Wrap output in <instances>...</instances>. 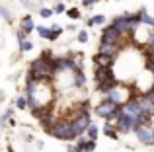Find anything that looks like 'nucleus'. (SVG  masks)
<instances>
[{"instance_id":"obj_15","label":"nucleus","mask_w":154,"mask_h":152,"mask_svg":"<svg viewBox=\"0 0 154 152\" xmlns=\"http://www.w3.org/2000/svg\"><path fill=\"white\" fill-rule=\"evenodd\" d=\"M139 18H140V23L154 27V18H152V16L146 12V8H140V10H139Z\"/></svg>"},{"instance_id":"obj_4","label":"nucleus","mask_w":154,"mask_h":152,"mask_svg":"<svg viewBox=\"0 0 154 152\" xmlns=\"http://www.w3.org/2000/svg\"><path fill=\"white\" fill-rule=\"evenodd\" d=\"M123 41V33L117 31L113 26H105L102 31V37H100V43H111V45H121Z\"/></svg>"},{"instance_id":"obj_20","label":"nucleus","mask_w":154,"mask_h":152,"mask_svg":"<svg viewBox=\"0 0 154 152\" xmlns=\"http://www.w3.org/2000/svg\"><path fill=\"white\" fill-rule=\"evenodd\" d=\"M98 133H100V129L94 125V123H92V125L86 129V137H88V138H92V141H96V138H98Z\"/></svg>"},{"instance_id":"obj_8","label":"nucleus","mask_w":154,"mask_h":152,"mask_svg":"<svg viewBox=\"0 0 154 152\" xmlns=\"http://www.w3.org/2000/svg\"><path fill=\"white\" fill-rule=\"evenodd\" d=\"M111 26L115 27L117 31H121L123 35L131 33V26H129V12H127V14H121V16H117V18H113Z\"/></svg>"},{"instance_id":"obj_17","label":"nucleus","mask_w":154,"mask_h":152,"mask_svg":"<svg viewBox=\"0 0 154 152\" xmlns=\"http://www.w3.org/2000/svg\"><path fill=\"white\" fill-rule=\"evenodd\" d=\"M103 133H105V137H109V138H113V141H117L119 138V135H117V129L115 127H111V123H105V127H103Z\"/></svg>"},{"instance_id":"obj_29","label":"nucleus","mask_w":154,"mask_h":152,"mask_svg":"<svg viewBox=\"0 0 154 152\" xmlns=\"http://www.w3.org/2000/svg\"><path fill=\"white\" fill-rule=\"evenodd\" d=\"M144 96H146V98H148V99H152V102H154V84H152V86H150V88H148V90H146V92H144Z\"/></svg>"},{"instance_id":"obj_27","label":"nucleus","mask_w":154,"mask_h":152,"mask_svg":"<svg viewBox=\"0 0 154 152\" xmlns=\"http://www.w3.org/2000/svg\"><path fill=\"white\" fill-rule=\"evenodd\" d=\"M78 41H80V43H86V41H88V31H86V29H80V31H78Z\"/></svg>"},{"instance_id":"obj_3","label":"nucleus","mask_w":154,"mask_h":152,"mask_svg":"<svg viewBox=\"0 0 154 152\" xmlns=\"http://www.w3.org/2000/svg\"><path fill=\"white\" fill-rule=\"evenodd\" d=\"M68 119L72 121V129H74L76 138H78L80 135H84V133H86V129L92 125L90 115H86V113H78V111H74V115H70Z\"/></svg>"},{"instance_id":"obj_18","label":"nucleus","mask_w":154,"mask_h":152,"mask_svg":"<svg viewBox=\"0 0 154 152\" xmlns=\"http://www.w3.org/2000/svg\"><path fill=\"white\" fill-rule=\"evenodd\" d=\"M103 23H105V16L102 14H96L88 20V26H103Z\"/></svg>"},{"instance_id":"obj_21","label":"nucleus","mask_w":154,"mask_h":152,"mask_svg":"<svg viewBox=\"0 0 154 152\" xmlns=\"http://www.w3.org/2000/svg\"><path fill=\"white\" fill-rule=\"evenodd\" d=\"M18 43H20V51H22V53H27V51L33 49V43H31L29 39H22V41H18Z\"/></svg>"},{"instance_id":"obj_7","label":"nucleus","mask_w":154,"mask_h":152,"mask_svg":"<svg viewBox=\"0 0 154 152\" xmlns=\"http://www.w3.org/2000/svg\"><path fill=\"white\" fill-rule=\"evenodd\" d=\"M135 133H137V138H139V142H143V144H146V146L154 144L150 125H139V127L135 129Z\"/></svg>"},{"instance_id":"obj_23","label":"nucleus","mask_w":154,"mask_h":152,"mask_svg":"<svg viewBox=\"0 0 154 152\" xmlns=\"http://www.w3.org/2000/svg\"><path fill=\"white\" fill-rule=\"evenodd\" d=\"M35 29H37V33L41 35V37L49 39V33H51V27H47V26H37V27H35Z\"/></svg>"},{"instance_id":"obj_33","label":"nucleus","mask_w":154,"mask_h":152,"mask_svg":"<svg viewBox=\"0 0 154 152\" xmlns=\"http://www.w3.org/2000/svg\"><path fill=\"white\" fill-rule=\"evenodd\" d=\"M146 70H150L152 76H154V62H146Z\"/></svg>"},{"instance_id":"obj_10","label":"nucleus","mask_w":154,"mask_h":152,"mask_svg":"<svg viewBox=\"0 0 154 152\" xmlns=\"http://www.w3.org/2000/svg\"><path fill=\"white\" fill-rule=\"evenodd\" d=\"M123 111L127 115H131V117H135V119H139V115L143 113V109H140V105H139L137 99H129L127 103H123Z\"/></svg>"},{"instance_id":"obj_28","label":"nucleus","mask_w":154,"mask_h":152,"mask_svg":"<svg viewBox=\"0 0 154 152\" xmlns=\"http://www.w3.org/2000/svg\"><path fill=\"white\" fill-rule=\"evenodd\" d=\"M53 10H55V14H66V8H64L63 2H59L55 8H53Z\"/></svg>"},{"instance_id":"obj_16","label":"nucleus","mask_w":154,"mask_h":152,"mask_svg":"<svg viewBox=\"0 0 154 152\" xmlns=\"http://www.w3.org/2000/svg\"><path fill=\"white\" fill-rule=\"evenodd\" d=\"M84 84H86V76H84L82 70L76 68L74 70V86L76 88H84Z\"/></svg>"},{"instance_id":"obj_30","label":"nucleus","mask_w":154,"mask_h":152,"mask_svg":"<svg viewBox=\"0 0 154 152\" xmlns=\"http://www.w3.org/2000/svg\"><path fill=\"white\" fill-rule=\"evenodd\" d=\"M10 117H12V109H8L6 113L2 115V119H0V123H2V125H4V123H6V121H8V119H10Z\"/></svg>"},{"instance_id":"obj_24","label":"nucleus","mask_w":154,"mask_h":152,"mask_svg":"<svg viewBox=\"0 0 154 152\" xmlns=\"http://www.w3.org/2000/svg\"><path fill=\"white\" fill-rule=\"evenodd\" d=\"M94 150H96V141L86 138V142H84V152H94Z\"/></svg>"},{"instance_id":"obj_9","label":"nucleus","mask_w":154,"mask_h":152,"mask_svg":"<svg viewBox=\"0 0 154 152\" xmlns=\"http://www.w3.org/2000/svg\"><path fill=\"white\" fill-rule=\"evenodd\" d=\"M111 78H115V74H113L111 68H107V66H96V70H94L96 84H102V82H105V80H111Z\"/></svg>"},{"instance_id":"obj_2","label":"nucleus","mask_w":154,"mask_h":152,"mask_svg":"<svg viewBox=\"0 0 154 152\" xmlns=\"http://www.w3.org/2000/svg\"><path fill=\"white\" fill-rule=\"evenodd\" d=\"M47 133L53 135L55 138H59V141H76L74 129H72V121H70L68 117H66V119H59V121H55Z\"/></svg>"},{"instance_id":"obj_19","label":"nucleus","mask_w":154,"mask_h":152,"mask_svg":"<svg viewBox=\"0 0 154 152\" xmlns=\"http://www.w3.org/2000/svg\"><path fill=\"white\" fill-rule=\"evenodd\" d=\"M60 33H63V27H59L55 23V26H51V33H49V41H57V39L60 37Z\"/></svg>"},{"instance_id":"obj_26","label":"nucleus","mask_w":154,"mask_h":152,"mask_svg":"<svg viewBox=\"0 0 154 152\" xmlns=\"http://www.w3.org/2000/svg\"><path fill=\"white\" fill-rule=\"evenodd\" d=\"M55 14V10H51V8H39V16H41V18H51V16Z\"/></svg>"},{"instance_id":"obj_5","label":"nucleus","mask_w":154,"mask_h":152,"mask_svg":"<svg viewBox=\"0 0 154 152\" xmlns=\"http://www.w3.org/2000/svg\"><path fill=\"white\" fill-rule=\"evenodd\" d=\"M119 105H121V103H117V102H113V99L105 98L103 102H100L98 105L94 107V111H96V115H98V117H103V119H107L109 115H111V113H113V111H115Z\"/></svg>"},{"instance_id":"obj_13","label":"nucleus","mask_w":154,"mask_h":152,"mask_svg":"<svg viewBox=\"0 0 154 152\" xmlns=\"http://www.w3.org/2000/svg\"><path fill=\"white\" fill-rule=\"evenodd\" d=\"M119 47H121V45H111V43H100L98 53H103V55H111V57H117V53H119Z\"/></svg>"},{"instance_id":"obj_11","label":"nucleus","mask_w":154,"mask_h":152,"mask_svg":"<svg viewBox=\"0 0 154 152\" xmlns=\"http://www.w3.org/2000/svg\"><path fill=\"white\" fill-rule=\"evenodd\" d=\"M113 62H115V57H111V55L98 53V55L94 57V65H96V66H107V68H111Z\"/></svg>"},{"instance_id":"obj_22","label":"nucleus","mask_w":154,"mask_h":152,"mask_svg":"<svg viewBox=\"0 0 154 152\" xmlns=\"http://www.w3.org/2000/svg\"><path fill=\"white\" fill-rule=\"evenodd\" d=\"M66 16L70 20H80V18H82V12H80L78 8H68V10H66Z\"/></svg>"},{"instance_id":"obj_31","label":"nucleus","mask_w":154,"mask_h":152,"mask_svg":"<svg viewBox=\"0 0 154 152\" xmlns=\"http://www.w3.org/2000/svg\"><path fill=\"white\" fill-rule=\"evenodd\" d=\"M98 2V0H82V6H86V8H90V6H94V4Z\"/></svg>"},{"instance_id":"obj_32","label":"nucleus","mask_w":154,"mask_h":152,"mask_svg":"<svg viewBox=\"0 0 154 152\" xmlns=\"http://www.w3.org/2000/svg\"><path fill=\"white\" fill-rule=\"evenodd\" d=\"M0 16H4L6 20H10V14L6 12V8H0Z\"/></svg>"},{"instance_id":"obj_12","label":"nucleus","mask_w":154,"mask_h":152,"mask_svg":"<svg viewBox=\"0 0 154 152\" xmlns=\"http://www.w3.org/2000/svg\"><path fill=\"white\" fill-rule=\"evenodd\" d=\"M137 102H139V105H140V109L144 111V113H148V115H152L154 117V102L152 99H148L146 96H140V98H137Z\"/></svg>"},{"instance_id":"obj_1","label":"nucleus","mask_w":154,"mask_h":152,"mask_svg":"<svg viewBox=\"0 0 154 152\" xmlns=\"http://www.w3.org/2000/svg\"><path fill=\"white\" fill-rule=\"evenodd\" d=\"M51 53H43L41 57H37L33 62H31V76H33L35 80H39V82H45V80H51L53 76V70H51Z\"/></svg>"},{"instance_id":"obj_34","label":"nucleus","mask_w":154,"mask_h":152,"mask_svg":"<svg viewBox=\"0 0 154 152\" xmlns=\"http://www.w3.org/2000/svg\"><path fill=\"white\" fill-rule=\"evenodd\" d=\"M152 138H154V129H152Z\"/></svg>"},{"instance_id":"obj_14","label":"nucleus","mask_w":154,"mask_h":152,"mask_svg":"<svg viewBox=\"0 0 154 152\" xmlns=\"http://www.w3.org/2000/svg\"><path fill=\"white\" fill-rule=\"evenodd\" d=\"M33 27H37L33 23V18H31V16H23L22 22H20V29L26 31V33H31V31H33Z\"/></svg>"},{"instance_id":"obj_6","label":"nucleus","mask_w":154,"mask_h":152,"mask_svg":"<svg viewBox=\"0 0 154 152\" xmlns=\"http://www.w3.org/2000/svg\"><path fill=\"white\" fill-rule=\"evenodd\" d=\"M135 127H137V119L131 117V115H127L125 111L115 121V129L119 131V133H131V131H135Z\"/></svg>"},{"instance_id":"obj_25","label":"nucleus","mask_w":154,"mask_h":152,"mask_svg":"<svg viewBox=\"0 0 154 152\" xmlns=\"http://www.w3.org/2000/svg\"><path fill=\"white\" fill-rule=\"evenodd\" d=\"M16 107H18V109L27 107V98H26V96H20V98H16Z\"/></svg>"}]
</instances>
